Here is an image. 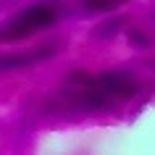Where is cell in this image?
<instances>
[{"instance_id":"1","label":"cell","mask_w":155,"mask_h":155,"mask_svg":"<svg viewBox=\"0 0 155 155\" xmlns=\"http://www.w3.org/2000/svg\"><path fill=\"white\" fill-rule=\"evenodd\" d=\"M58 18H61V3H55V0L32 3V5H26L24 11H18L16 16L5 24L3 40H26L29 34L53 26Z\"/></svg>"},{"instance_id":"2","label":"cell","mask_w":155,"mask_h":155,"mask_svg":"<svg viewBox=\"0 0 155 155\" xmlns=\"http://www.w3.org/2000/svg\"><path fill=\"white\" fill-rule=\"evenodd\" d=\"M58 42H45L34 50H24V53H0V74L16 71V68H29L34 63H42L58 53Z\"/></svg>"},{"instance_id":"3","label":"cell","mask_w":155,"mask_h":155,"mask_svg":"<svg viewBox=\"0 0 155 155\" xmlns=\"http://www.w3.org/2000/svg\"><path fill=\"white\" fill-rule=\"evenodd\" d=\"M97 84L110 97H118V100H129L139 92V82L126 71H103L97 74Z\"/></svg>"},{"instance_id":"4","label":"cell","mask_w":155,"mask_h":155,"mask_svg":"<svg viewBox=\"0 0 155 155\" xmlns=\"http://www.w3.org/2000/svg\"><path fill=\"white\" fill-rule=\"evenodd\" d=\"M121 26H124V16H110V18H105L103 24L95 26L92 34H95L97 40H110V37H116V34L121 32Z\"/></svg>"},{"instance_id":"5","label":"cell","mask_w":155,"mask_h":155,"mask_svg":"<svg viewBox=\"0 0 155 155\" xmlns=\"http://www.w3.org/2000/svg\"><path fill=\"white\" fill-rule=\"evenodd\" d=\"M121 3H126V0H84V8L87 11H116Z\"/></svg>"},{"instance_id":"6","label":"cell","mask_w":155,"mask_h":155,"mask_svg":"<svg viewBox=\"0 0 155 155\" xmlns=\"http://www.w3.org/2000/svg\"><path fill=\"white\" fill-rule=\"evenodd\" d=\"M129 42L134 45V48H139V50H147L150 45H153V40H150L142 29H131V32H129Z\"/></svg>"},{"instance_id":"7","label":"cell","mask_w":155,"mask_h":155,"mask_svg":"<svg viewBox=\"0 0 155 155\" xmlns=\"http://www.w3.org/2000/svg\"><path fill=\"white\" fill-rule=\"evenodd\" d=\"M153 18H155V11H153Z\"/></svg>"},{"instance_id":"8","label":"cell","mask_w":155,"mask_h":155,"mask_svg":"<svg viewBox=\"0 0 155 155\" xmlns=\"http://www.w3.org/2000/svg\"><path fill=\"white\" fill-rule=\"evenodd\" d=\"M0 40H3V34H0Z\"/></svg>"}]
</instances>
